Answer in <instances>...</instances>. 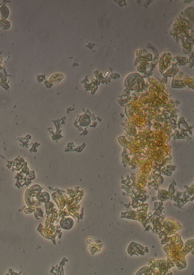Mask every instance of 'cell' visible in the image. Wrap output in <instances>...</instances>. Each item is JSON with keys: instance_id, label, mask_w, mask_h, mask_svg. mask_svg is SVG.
<instances>
[{"instance_id": "cell-2", "label": "cell", "mask_w": 194, "mask_h": 275, "mask_svg": "<svg viewBox=\"0 0 194 275\" xmlns=\"http://www.w3.org/2000/svg\"><path fill=\"white\" fill-rule=\"evenodd\" d=\"M10 26V24L9 21L4 20H0V27L2 29H8Z\"/></svg>"}, {"instance_id": "cell-4", "label": "cell", "mask_w": 194, "mask_h": 275, "mask_svg": "<svg viewBox=\"0 0 194 275\" xmlns=\"http://www.w3.org/2000/svg\"><path fill=\"white\" fill-rule=\"evenodd\" d=\"M92 241H93V239H92V238H88L87 241L88 243H90L92 242Z\"/></svg>"}, {"instance_id": "cell-3", "label": "cell", "mask_w": 194, "mask_h": 275, "mask_svg": "<svg viewBox=\"0 0 194 275\" xmlns=\"http://www.w3.org/2000/svg\"><path fill=\"white\" fill-rule=\"evenodd\" d=\"M9 9L7 8L5 6L2 7V18L3 19H5L9 15Z\"/></svg>"}, {"instance_id": "cell-1", "label": "cell", "mask_w": 194, "mask_h": 275, "mask_svg": "<svg viewBox=\"0 0 194 275\" xmlns=\"http://www.w3.org/2000/svg\"><path fill=\"white\" fill-rule=\"evenodd\" d=\"M61 222H61V227L66 229H69L73 226V222H72L71 219L70 220H68V219L67 220L66 219L65 220H61Z\"/></svg>"}]
</instances>
